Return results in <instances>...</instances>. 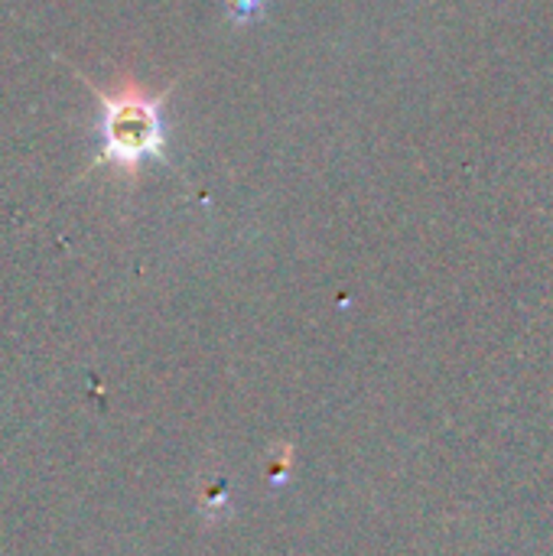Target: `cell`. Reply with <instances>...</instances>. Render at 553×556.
Here are the masks:
<instances>
[{
  "label": "cell",
  "instance_id": "obj_2",
  "mask_svg": "<svg viewBox=\"0 0 553 556\" xmlns=\"http://www.w3.org/2000/svg\"><path fill=\"white\" fill-rule=\"evenodd\" d=\"M228 7H231V20L235 23H251L261 13L264 0H228Z\"/></svg>",
  "mask_w": 553,
  "mask_h": 556
},
{
  "label": "cell",
  "instance_id": "obj_1",
  "mask_svg": "<svg viewBox=\"0 0 553 556\" xmlns=\"http://www.w3.org/2000/svg\"><path fill=\"white\" fill-rule=\"evenodd\" d=\"M75 75L81 78V85L98 101V124H95V130H98V150H95V160L88 163V169L81 176H88L98 166H111L124 179H137L140 169H143V163H150V160L169 166L166 98L176 88V81H169L160 91H147L134 78H124L117 88H98L81 72H75Z\"/></svg>",
  "mask_w": 553,
  "mask_h": 556
}]
</instances>
